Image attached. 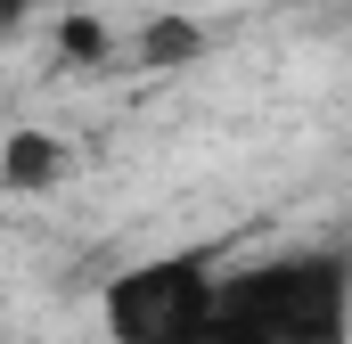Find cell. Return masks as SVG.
I'll list each match as a JSON object with an SVG mask.
<instances>
[{
  "label": "cell",
  "mask_w": 352,
  "mask_h": 344,
  "mask_svg": "<svg viewBox=\"0 0 352 344\" xmlns=\"http://www.w3.org/2000/svg\"><path fill=\"white\" fill-rule=\"evenodd\" d=\"M205 344H352V255L295 246L221 270V312Z\"/></svg>",
  "instance_id": "6da1fadb"
},
{
  "label": "cell",
  "mask_w": 352,
  "mask_h": 344,
  "mask_svg": "<svg viewBox=\"0 0 352 344\" xmlns=\"http://www.w3.org/2000/svg\"><path fill=\"white\" fill-rule=\"evenodd\" d=\"M221 270L213 246H173V255H140L98 287V320L107 344H205L221 312Z\"/></svg>",
  "instance_id": "7a4b0ae2"
},
{
  "label": "cell",
  "mask_w": 352,
  "mask_h": 344,
  "mask_svg": "<svg viewBox=\"0 0 352 344\" xmlns=\"http://www.w3.org/2000/svg\"><path fill=\"white\" fill-rule=\"evenodd\" d=\"M66 140L58 131H8L0 140V189H50V180H66Z\"/></svg>",
  "instance_id": "3957f363"
},
{
  "label": "cell",
  "mask_w": 352,
  "mask_h": 344,
  "mask_svg": "<svg viewBox=\"0 0 352 344\" xmlns=\"http://www.w3.org/2000/svg\"><path fill=\"white\" fill-rule=\"evenodd\" d=\"M197 58H205V25H197V17H148V25L131 33V66H148V74L197 66Z\"/></svg>",
  "instance_id": "277c9868"
},
{
  "label": "cell",
  "mask_w": 352,
  "mask_h": 344,
  "mask_svg": "<svg viewBox=\"0 0 352 344\" xmlns=\"http://www.w3.org/2000/svg\"><path fill=\"white\" fill-rule=\"evenodd\" d=\"M58 58H66V66H107V58H115V33H107L90 8H58Z\"/></svg>",
  "instance_id": "5b68a950"
},
{
  "label": "cell",
  "mask_w": 352,
  "mask_h": 344,
  "mask_svg": "<svg viewBox=\"0 0 352 344\" xmlns=\"http://www.w3.org/2000/svg\"><path fill=\"white\" fill-rule=\"evenodd\" d=\"M50 8H66V0H0V33H16V25H33Z\"/></svg>",
  "instance_id": "8992f818"
}]
</instances>
